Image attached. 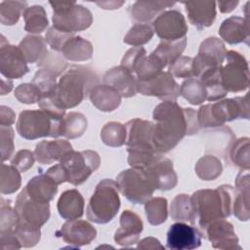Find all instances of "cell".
Segmentation results:
<instances>
[{
	"label": "cell",
	"mask_w": 250,
	"mask_h": 250,
	"mask_svg": "<svg viewBox=\"0 0 250 250\" xmlns=\"http://www.w3.org/2000/svg\"><path fill=\"white\" fill-rule=\"evenodd\" d=\"M154 34L152 25L148 23H135L124 36V43L140 47L149 42Z\"/></svg>",
	"instance_id": "46"
},
{
	"label": "cell",
	"mask_w": 250,
	"mask_h": 250,
	"mask_svg": "<svg viewBox=\"0 0 250 250\" xmlns=\"http://www.w3.org/2000/svg\"><path fill=\"white\" fill-rule=\"evenodd\" d=\"M221 68L222 65L209 68L198 77L205 89L206 101H220L228 95L223 84Z\"/></svg>",
	"instance_id": "30"
},
{
	"label": "cell",
	"mask_w": 250,
	"mask_h": 250,
	"mask_svg": "<svg viewBox=\"0 0 250 250\" xmlns=\"http://www.w3.org/2000/svg\"><path fill=\"white\" fill-rule=\"evenodd\" d=\"M1 158L4 162L9 159L14 152V130L11 126H1Z\"/></svg>",
	"instance_id": "54"
},
{
	"label": "cell",
	"mask_w": 250,
	"mask_h": 250,
	"mask_svg": "<svg viewBox=\"0 0 250 250\" xmlns=\"http://www.w3.org/2000/svg\"><path fill=\"white\" fill-rule=\"evenodd\" d=\"M65 182L73 186H79L95 172L101 164V158L98 152L94 150L75 151L70 150L61 160Z\"/></svg>",
	"instance_id": "9"
},
{
	"label": "cell",
	"mask_w": 250,
	"mask_h": 250,
	"mask_svg": "<svg viewBox=\"0 0 250 250\" xmlns=\"http://www.w3.org/2000/svg\"><path fill=\"white\" fill-rule=\"evenodd\" d=\"M127 131L124 124L116 121H110L104 125L101 130V139L108 146L119 147L126 142Z\"/></svg>",
	"instance_id": "37"
},
{
	"label": "cell",
	"mask_w": 250,
	"mask_h": 250,
	"mask_svg": "<svg viewBox=\"0 0 250 250\" xmlns=\"http://www.w3.org/2000/svg\"><path fill=\"white\" fill-rule=\"evenodd\" d=\"M139 249H164V246L161 245L158 239L154 237H146L139 241L138 246Z\"/></svg>",
	"instance_id": "59"
},
{
	"label": "cell",
	"mask_w": 250,
	"mask_h": 250,
	"mask_svg": "<svg viewBox=\"0 0 250 250\" xmlns=\"http://www.w3.org/2000/svg\"><path fill=\"white\" fill-rule=\"evenodd\" d=\"M24 188L31 198L41 203H49L58 192V185L46 173L30 179Z\"/></svg>",
	"instance_id": "28"
},
{
	"label": "cell",
	"mask_w": 250,
	"mask_h": 250,
	"mask_svg": "<svg viewBox=\"0 0 250 250\" xmlns=\"http://www.w3.org/2000/svg\"><path fill=\"white\" fill-rule=\"evenodd\" d=\"M1 203V211H0V234H9L15 233V230L20 223L19 215L15 208H12L11 205Z\"/></svg>",
	"instance_id": "48"
},
{
	"label": "cell",
	"mask_w": 250,
	"mask_h": 250,
	"mask_svg": "<svg viewBox=\"0 0 250 250\" xmlns=\"http://www.w3.org/2000/svg\"><path fill=\"white\" fill-rule=\"evenodd\" d=\"M62 54L68 61L85 62L92 58L93 46L81 36H73L65 42Z\"/></svg>",
	"instance_id": "32"
},
{
	"label": "cell",
	"mask_w": 250,
	"mask_h": 250,
	"mask_svg": "<svg viewBox=\"0 0 250 250\" xmlns=\"http://www.w3.org/2000/svg\"><path fill=\"white\" fill-rule=\"evenodd\" d=\"M38 66L41 68L48 69L52 72H54L57 76L63 73L65 71V68L67 66L66 62L63 60V57H61L58 54L50 53L49 51L46 53V55L38 62Z\"/></svg>",
	"instance_id": "52"
},
{
	"label": "cell",
	"mask_w": 250,
	"mask_h": 250,
	"mask_svg": "<svg viewBox=\"0 0 250 250\" xmlns=\"http://www.w3.org/2000/svg\"><path fill=\"white\" fill-rule=\"evenodd\" d=\"M137 92L144 96L156 97L162 101L176 102L180 96V85L175 81L170 72L162 71L147 81L137 79Z\"/></svg>",
	"instance_id": "15"
},
{
	"label": "cell",
	"mask_w": 250,
	"mask_h": 250,
	"mask_svg": "<svg viewBox=\"0 0 250 250\" xmlns=\"http://www.w3.org/2000/svg\"><path fill=\"white\" fill-rule=\"evenodd\" d=\"M194 169L196 175L201 180L213 181L222 174L223 166L216 156L205 155L197 161Z\"/></svg>",
	"instance_id": "38"
},
{
	"label": "cell",
	"mask_w": 250,
	"mask_h": 250,
	"mask_svg": "<svg viewBox=\"0 0 250 250\" xmlns=\"http://www.w3.org/2000/svg\"><path fill=\"white\" fill-rule=\"evenodd\" d=\"M187 46V37L176 41L161 40L156 49L152 52L165 66L172 64L177 59H179Z\"/></svg>",
	"instance_id": "34"
},
{
	"label": "cell",
	"mask_w": 250,
	"mask_h": 250,
	"mask_svg": "<svg viewBox=\"0 0 250 250\" xmlns=\"http://www.w3.org/2000/svg\"><path fill=\"white\" fill-rule=\"evenodd\" d=\"M53 9V26L61 31L74 34L87 29L93 21L89 9L75 1H50Z\"/></svg>",
	"instance_id": "8"
},
{
	"label": "cell",
	"mask_w": 250,
	"mask_h": 250,
	"mask_svg": "<svg viewBox=\"0 0 250 250\" xmlns=\"http://www.w3.org/2000/svg\"><path fill=\"white\" fill-rule=\"evenodd\" d=\"M72 150L71 144L66 140L41 141L34 149L35 159L40 164H52L60 161L67 152Z\"/></svg>",
	"instance_id": "25"
},
{
	"label": "cell",
	"mask_w": 250,
	"mask_h": 250,
	"mask_svg": "<svg viewBox=\"0 0 250 250\" xmlns=\"http://www.w3.org/2000/svg\"><path fill=\"white\" fill-rule=\"evenodd\" d=\"M203 236L207 237L212 243L213 248L231 250L241 249L238 245L233 226L225 219H218L209 224L203 231Z\"/></svg>",
	"instance_id": "20"
},
{
	"label": "cell",
	"mask_w": 250,
	"mask_h": 250,
	"mask_svg": "<svg viewBox=\"0 0 250 250\" xmlns=\"http://www.w3.org/2000/svg\"><path fill=\"white\" fill-rule=\"evenodd\" d=\"M15 209L19 215L20 223L41 228L50 218V204L41 203L31 198L25 188L18 194Z\"/></svg>",
	"instance_id": "14"
},
{
	"label": "cell",
	"mask_w": 250,
	"mask_h": 250,
	"mask_svg": "<svg viewBox=\"0 0 250 250\" xmlns=\"http://www.w3.org/2000/svg\"><path fill=\"white\" fill-rule=\"evenodd\" d=\"M231 161L238 167L244 170H249L250 158H249V139L240 138L236 140L229 153Z\"/></svg>",
	"instance_id": "47"
},
{
	"label": "cell",
	"mask_w": 250,
	"mask_h": 250,
	"mask_svg": "<svg viewBox=\"0 0 250 250\" xmlns=\"http://www.w3.org/2000/svg\"><path fill=\"white\" fill-rule=\"evenodd\" d=\"M192 58L181 56L172 64L169 65L168 72L177 78H193Z\"/></svg>",
	"instance_id": "50"
},
{
	"label": "cell",
	"mask_w": 250,
	"mask_h": 250,
	"mask_svg": "<svg viewBox=\"0 0 250 250\" xmlns=\"http://www.w3.org/2000/svg\"><path fill=\"white\" fill-rule=\"evenodd\" d=\"M153 146L157 152L172 150L185 136L197 134L199 125L193 108L181 107L176 102L163 101L152 112Z\"/></svg>",
	"instance_id": "1"
},
{
	"label": "cell",
	"mask_w": 250,
	"mask_h": 250,
	"mask_svg": "<svg viewBox=\"0 0 250 250\" xmlns=\"http://www.w3.org/2000/svg\"><path fill=\"white\" fill-rule=\"evenodd\" d=\"M125 127L127 151L157 152L153 146V122L134 118L129 120Z\"/></svg>",
	"instance_id": "13"
},
{
	"label": "cell",
	"mask_w": 250,
	"mask_h": 250,
	"mask_svg": "<svg viewBox=\"0 0 250 250\" xmlns=\"http://www.w3.org/2000/svg\"><path fill=\"white\" fill-rule=\"evenodd\" d=\"M171 218L175 221H188L193 223V209L190 196L185 193L174 197L170 206Z\"/></svg>",
	"instance_id": "39"
},
{
	"label": "cell",
	"mask_w": 250,
	"mask_h": 250,
	"mask_svg": "<svg viewBox=\"0 0 250 250\" xmlns=\"http://www.w3.org/2000/svg\"><path fill=\"white\" fill-rule=\"evenodd\" d=\"M116 182L102 180L91 196L86 214L89 221L96 224H107L114 219L120 208V198Z\"/></svg>",
	"instance_id": "7"
},
{
	"label": "cell",
	"mask_w": 250,
	"mask_h": 250,
	"mask_svg": "<svg viewBox=\"0 0 250 250\" xmlns=\"http://www.w3.org/2000/svg\"><path fill=\"white\" fill-rule=\"evenodd\" d=\"M64 133L66 139H76L81 137L87 129V119L81 112L71 111L64 115Z\"/></svg>",
	"instance_id": "45"
},
{
	"label": "cell",
	"mask_w": 250,
	"mask_h": 250,
	"mask_svg": "<svg viewBox=\"0 0 250 250\" xmlns=\"http://www.w3.org/2000/svg\"><path fill=\"white\" fill-rule=\"evenodd\" d=\"M171 1H137L129 9L131 19L137 23H148L154 21L166 8L174 6Z\"/></svg>",
	"instance_id": "27"
},
{
	"label": "cell",
	"mask_w": 250,
	"mask_h": 250,
	"mask_svg": "<svg viewBox=\"0 0 250 250\" xmlns=\"http://www.w3.org/2000/svg\"><path fill=\"white\" fill-rule=\"evenodd\" d=\"M180 95L189 104L197 105L206 101V92L197 78H188L180 86Z\"/></svg>",
	"instance_id": "41"
},
{
	"label": "cell",
	"mask_w": 250,
	"mask_h": 250,
	"mask_svg": "<svg viewBox=\"0 0 250 250\" xmlns=\"http://www.w3.org/2000/svg\"><path fill=\"white\" fill-rule=\"evenodd\" d=\"M166 67L163 62L152 53L149 56H145L138 62L135 74L138 80L140 81H147L163 71V68Z\"/></svg>",
	"instance_id": "36"
},
{
	"label": "cell",
	"mask_w": 250,
	"mask_h": 250,
	"mask_svg": "<svg viewBox=\"0 0 250 250\" xmlns=\"http://www.w3.org/2000/svg\"><path fill=\"white\" fill-rule=\"evenodd\" d=\"M167 199L164 197H151L145 203L146 215L150 225L158 226L167 220Z\"/></svg>",
	"instance_id": "40"
},
{
	"label": "cell",
	"mask_w": 250,
	"mask_h": 250,
	"mask_svg": "<svg viewBox=\"0 0 250 250\" xmlns=\"http://www.w3.org/2000/svg\"><path fill=\"white\" fill-rule=\"evenodd\" d=\"M0 244L3 250L21 248V244L15 233L0 234Z\"/></svg>",
	"instance_id": "57"
},
{
	"label": "cell",
	"mask_w": 250,
	"mask_h": 250,
	"mask_svg": "<svg viewBox=\"0 0 250 250\" xmlns=\"http://www.w3.org/2000/svg\"><path fill=\"white\" fill-rule=\"evenodd\" d=\"M103 80L105 85L115 89L123 98H131L137 93L136 75L121 65L108 69L104 74Z\"/></svg>",
	"instance_id": "22"
},
{
	"label": "cell",
	"mask_w": 250,
	"mask_h": 250,
	"mask_svg": "<svg viewBox=\"0 0 250 250\" xmlns=\"http://www.w3.org/2000/svg\"><path fill=\"white\" fill-rule=\"evenodd\" d=\"M217 4L222 13H229L235 9L238 1H219Z\"/></svg>",
	"instance_id": "60"
},
{
	"label": "cell",
	"mask_w": 250,
	"mask_h": 250,
	"mask_svg": "<svg viewBox=\"0 0 250 250\" xmlns=\"http://www.w3.org/2000/svg\"><path fill=\"white\" fill-rule=\"evenodd\" d=\"M92 104L101 111L108 112L116 109L121 104L120 94L108 85H97L90 93Z\"/></svg>",
	"instance_id": "31"
},
{
	"label": "cell",
	"mask_w": 250,
	"mask_h": 250,
	"mask_svg": "<svg viewBox=\"0 0 250 250\" xmlns=\"http://www.w3.org/2000/svg\"><path fill=\"white\" fill-rule=\"evenodd\" d=\"M26 62H38L48 52L46 48V40L42 36L27 35L19 44Z\"/></svg>",
	"instance_id": "33"
},
{
	"label": "cell",
	"mask_w": 250,
	"mask_h": 250,
	"mask_svg": "<svg viewBox=\"0 0 250 250\" xmlns=\"http://www.w3.org/2000/svg\"><path fill=\"white\" fill-rule=\"evenodd\" d=\"M227 64L222 65L221 74L227 92L237 93L244 91L249 86V66L246 59L240 53L227 51Z\"/></svg>",
	"instance_id": "11"
},
{
	"label": "cell",
	"mask_w": 250,
	"mask_h": 250,
	"mask_svg": "<svg viewBox=\"0 0 250 250\" xmlns=\"http://www.w3.org/2000/svg\"><path fill=\"white\" fill-rule=\"evenodd\" d=\"M25 1H2L0 3V21L4 25L16 24L27 8Z\"/></svg>",
	"instance_id": "44"
},
{
	"label": "cell",
	"mask_w": 250,
	"mask_h": 250,
	"mask_svg": "<svg viewBox=\"0 0 250 250\" xmlns=\"http://www.w3.org/2000/svg\"><path fill=\"white\" fill-rule=\"evenodd\" d=\"M16 114L14 110L6 105L0 107V124L1 126H11L15 122Z\"/></svg>",
	"instance_id": "58"
},
{
	"label": "cell",
	"mask_w": 250,
	"mask_h": 250,
	"mask_svg": "<svg viewBox=\"0 0 250 250\" xmlns=\"http://www.w3.org/2000/svg\"><path fill=\"white\" fill-rule=\"evenodd\" d=\"M22 16L24 19V30L29 33H41L49 25L46 11L40 5L27 7Z\"/></svg>",
	"instance_id": "35"
},
{
	"label": "cell",
	"mask_w": 250,
	"mask_h": 250,
	"mask_svg": "<svg viewBox=\"0 0 250 250\" xmlns=\"http://www.w3.org/2000/svg\"><path fill=\"white\" fill-rule=\"evenodd\" d=\"M97 85H99V78L91 68L71 65L61 75L56 93L51 98L60 107L72 108L89 97Z\"/></svg>",
	"instance_id": "3"
},
{
	"label": "cell",
	"mask_w": 250,
	"mask_h": 250,
	"mask_svg": "<svg viewBox=\"0 0 250 250\" xmlns=\"http://www.w3.org/2000/svg\"><path fill=\"white\" fill-rule=\"evenodd\" d=\"M152 28L161 40L176 41L187 37L188 24L185 17L178 10L161 13L153 21Z\"/></svg>",
	"instance_id": "16"
},
{
	"label": "cell",
	"mask_w": 250,
	"mask_h": 250,
	"mask_svg": "<svg viewBox=\"0 0 250 250\" xmlns=\"http://www.w3.org/2000/svg\"><path fill=\"white\" fill-rule=\"evenodd\" d=\"M248 94L201 105L196 111L199 128H215L238 118L249 119Z\"/></svg>",
	"instance_id": "5"
},
{
	"label": "cell",
	"mask_w": 250,
	"mask_h": 250,
	"mask_svg": "<svg viewBox=\"0 0 250 250\" xmlns=\"http://www.w3.org/2000/svg\"><path fill=\"white\" fill-rule=\"evenodd\" d=\"M21 185V172L12 164H1V181L0 189L2 194L16 192Z\"/></svg>",
	"instance_id": "43"
},
{
	"label": "cell",
	"mask_w": 250,
	"mask_h": 250,
	"mask_svg": "<svg viewBox=\"0 0 250 250\" xmlns=\"http://www.w3.org/2000/svg\"><path fill=\"white\" fill-rule=\"evenodd\" d=\"M145 56H146V51L145 48H143L142 46L132 47L123 56L120 65L135 74V69H136L138 62Z\"/></svg>",
	"instance_id": "55"
},
{
	"label": "cell",
	"mask_w": 250,
	"mask_h": 250,
	"mask_svg": "<svg viewBox=\"0 0 250 250\" xmlns=\"http://www.w3.org/2000/svg\"><path fill=\"white\" fill-rule=\"evenodd\" d=\"M17 132L25 140L63 136V118L54 116L43 109L22 110L17 120Z\"/></svg>",
	"instance_id": "6"
},
{
	"label": "cell",
	"mask_w": 250,
	"mask_h": 250,
	"mask_svg": "<svg viewBox=\"0 0 250 250\" xmlns=\"http://www.w3.org/2000/svg\"><path fill=\"white\" fill-rule=\"evenodd\" d=\"M15 98L22 104H33L41 100L42 96L32 83H21L15 89Z\"/></svg>",
	"instance_id": "51"
},
{
	"label": "cell",
	"mask_w": 250,
	"mask_h": 250,
	"mask_svg": "<svg viewBox=\"0 0 250 250\" xmlns=\"http://www.w3.org/2000/svg\"><path fill=\"white\" fill-rule=\"evenodd\" d=\"M57 208L60 216L66 221L79 219L84 213V198L77 189H67L61 194Z\"/></svg>",
	"instance_id": "29"
},
{
	"label": "cell",
	"mask_w": 250,
	"mask_h": 250,
	"mask_svg": "<svg viewBox=\"0 0 250 250\" xmlns=\"http://www.w3.org/2000/svg\"><path fill=\"white\" fill-rule=\"evenodd\" d=\"M249 170L241 169L235 180V194L232 202V213L239 221L249 219Z\"/></svg>",
	"instance_id": "26"
},
{
	"label": "cell",
	"mask_w": 250,
	"mask_h": 250,
	"mask_svg": "<svg viewBox=\"0 0 250 250\" xmlns=\"http://www.w3.org/2000/svg\"><path fill=\"white\" fill-rule=\"evenodd\" d=\"M57 75L45 68H40L33 76L32 84L38 89L42 98L52 97L57 90Z\"/></svg>",
	"instance_id": "42"
},
{
	"label": "cell",
	"mask_w": 250,
	"mask_h": 250,
	"mask_svg": "<svg viewBox=\"0 0 250 250\" xmlns=\"http://www.w3.org/2000/svg\"><path fill=\"white\" fill-rule=\"evenodd\" d=\"M143 229L144 225L140 216L131 210H124L120 216V227L114 233V241L120 246L134 245L139 242Z\"/></svg>",
	"instance_id": "21"
},
{
	"label": "cell",
	"mask_w": 250,
	"mask_h": 250,
	"mask_svg": "<svg viewBox=\"0 0 250 250\" xmlns=\"http://www.w3.org/2000/svg\"><path fill=\"white\" fill-rule=\"evenodd\" d=\"M34 161V152L28 149H21L11 159V164L15 166L21 173H24L33 166Z\"/></svg>",
	"instance_id": "56"
},
{
	"label": "cell",
	"mask_w": 250,
	"mask_h": 250,
	"mask_svg": "<svg viewBox=\"0 0 250 250\" xmlns=\"http://www.w3.org/2000/svg\"><path fill=\"white\" fill-rule=\"evenodd\" d=\"M219 34L227 43L233 45L238 43L249 44V27L247 17L231 16L226 19L219 28Z\"/></svg>",
	"instance_id": "24"
},
{
	"label": "cell",
	"mask_w": 250,
	"mask_h": 250,
	"mask_svg": "<svg viewBox=\"0 0 250 250\" xmlns=\"http://www.w3.org/2000/svg\"><path fill=\"white\" fill-rule=\"evenodd\" d=\"M13 88V82L11 79H5V77L1 80V95L4 96L9 93Z\"/></svg>",
	"instance_id": "62"
},
{
	"label": "cell",
	"mask_w": 250,
	"mask_h": 250,
	"mask_svg": "<svg viewBox=\"0 0 250 250\" xmlns=\"http://www.w3.org/2000/svg\"><path fill=\"white\" fill-rule=\"evenodd\" d=\"M123 1L120 2H116V1H102V2H96L97 5H99L102 9H105V10H114V9H118L120 6L123 5Z\"/></svg>",
	"instance_id": "61"
},
{
	"label": "cell",
	"mask_w": 250,
	"mask_h": 250,
	"mask_svg": "<svg viewBox=\"0 0 250 250\" xmlns=\"http://www.w3.org/2000/svg\"><path fill=\"white\" fill-rule=\"evenodd\" d=\"M234 194L235 188L229 185H222L214 189H199L192 193V225L200 227L202 235L209 224L231 215Z\"/></svg>",
	"instance_id": "2"
},
{
	"label": "cell",
	"mask_w": 250,
	"mask_h": 250,
	"mask_svg": "<svg viewBox=\"0 0 250 250\" xmlns=\"http://www.w3.org/2000/svg\"><path fill=\"white\" fill-rule=\"evenodd\" d=\"M128 163L132 168L143 170L155 189L170 190L178 184L173 162L163 153L128 151Z\"/></svg>",
	"instance_id": "4"
},
{
	"label": "cell",
	"mask_w": 250,
	"mask_h": 250,
	"mask_svg": "<svg viewBox=\"0 0 250 250\" xmlns=\"http://www.w3.org/2000/svg\"><path fill=\"white\" fill-rule=\"evenodd\" d=\"M74 34L66 33L63 31H61L54 26L50 27L46 33V42L51 47L52 50L56 52H62V48L65 44V42L73 37Z\"/></svg>",
	"instance_id": "53"
},
{
	"label": "cell",
	"mask_w": 250,
	"mask_h": 250,
	"mask_svg": "<svg viewBox=\"0 0 250 250\" xmlns=\"http://www.w3.org/2000/svg\"><path fill=\"white\" fill-rule=\"evenodd\" d=\"M186 7L189 22L201 30L213 24L216 18V2L214 1H188L183 2Z\"/></svg>",
	"instance_id": "23"
},
{
	"label": "cell",
	"mask_w": 250,
	"mask_h": 250,
	"mask_svg": "<svg viewBox=\"0 0 250 250\" xmlns=\"http://www.w3.org/2000/svg\"><path fill=\"white\" fill-rule=\"evenodd\" d=\"M56 236L61 237L71 248H79L90 244L97 236V229L85 220H69L56 231Z\"/></svg>",
	"instance_id": "19"
},
{
	"label": "cell",
	"mask_w": 250,
	"mask_h": 250,
	"mask_svg": "<svg viewBox=\"0 0 250 250\" xmlns=\"http://www.w3.org/2000/svg\"><path fill=\"white\" fill-rule=\"evenodd\" d=\"M27 62L19 48L9 44L1 36L0 46V72L7 79H19L28 72Z\"/></svg>",
	"instance_id": "17"
},
{
	"label": "cell",
	"mask_w": 250,
	"mask_h": 250,
	"mask_svg": "<svg viewBox=\"0 0 250 250\" xmlns=\"http://www.w3.org/2000/svg\"><path fill=\"white\" fill-rule=\"evenodd\" d=\"M227 50L222 40L217 37H208L199 46L198 54L192 58L193 78H198L205 70L220 66L226 59Z\"/></svg>",
	"instance_id": "12"
},
{
	"label": "cell",
	"mask_w": 250,
	"mask_h": 250,
	"mask_svg": "<svg viewBox=\"0 0 250 250\" xmlns=\"http://www.w3.org/2000/svg\"><path fill=\"white\" fill-rule=\"evenodd\" d=\"M202 232L194 226L178 222L167 231L166 247L171 250H191L201 245Z\"/></svg>",
	"instance_id": "18"
},
{
	"label": "cell",
	"mask_w": 250,
	"mask_h": 250,
	"mask_svg": "<svg viewBox=\"0 0 250 250\" xmlns=\"http://www.w3.org/2000/svg\"><path fill=\"white\" fill-rule=\"evenodd\" d=\"M118 190L133 204H145L155 190L148 176L141 169L123 170L116 177Z\"/></svg>",
	"instance_id": "10"
},
{
	"label": "cell",
	"mask_w": 250,
	"mask_h": 250,
	"mask_svg": "<svg viewBox=\"0 0 250 250\" xmlns=\"http://www.w3.org/2000/svg\"><path fill=\"white\" fill-rule=\"evenodd\" d=\"M15 234L19 238L21 247L24 248H30L35 246L41 238L40 228L32 227L22 223H19L15 230Z\"/></svg>",
	"instance_id": "49"
}]
</instances>
